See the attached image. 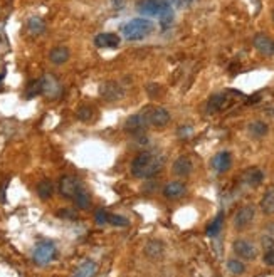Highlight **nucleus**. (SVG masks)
<instances>
[{
    "label": "nucleus",
    "instance_id": "nucleus-1",
    "mask_svg": "<svg viewBox=\"0 0 274 277\" xmlns=\"http://www.w3.org/2000/svg\"><path fill=\"white\" fill-rule=\"evenodd\" d=\"M165 158L153 151H142L131 161V175L136 178H151L163 170Z\"/></svg>",
    "mask_w": 274,
    "mask_h": 277
},
{
    "label": "nucleus",
    "instance_id": "nucleus-2",
    "mask_svg": "<svg viewBox=\"0 0 274 277\" xmlns=\"http://www.w3.org/2000/svg\"><path fill=\"white\" fill-rule=\"evenodd\" d=\"M155 29V24L150 19H131L126 24L121 25V32H123L125 39L128 40H142L145 37H148Z\"/></svg>",
    "mask_w": 274,
    "mask_h": 277
},
{
    "label": "nucleus",
    "instance_id": "nucleus-3",
    "mask_svg": "<svg viewBox=\"0 0 274 277\" xmlns=\"http://www.w3.org/2000/svg\"><path fill=\"white\" fill-rule=\"evenodd\" d=\"M56 256H58L56 245L52 244V242L45 240V242H39V244L36 245L32 259L37 265H47L49 262H52V260L56 259Z\"/></svg>",
    "mask_w": 274,
    "mask_h": 277
},
{
    "label": "nucleus",
    "instance_id": "nucleus-4",
    "mask_svg": "<svg viewBox=\"0 0 274 277\" xmlns=\"http://www.w3.org/2000/svg\"><path fill=\"white\" fill-rule=\"evenodd\" d=\"M143 115L148 121V126L163 128L170 123V113L165 108H160V106H151V108L143 109Z\"/></svg>",
    "mask_w": 274,
    "mask_h": 277
},
{
    "label": "nucleus",
    "instance_id": "nucleus-5",
    "mask_svg": "<svg viewBox=\"0 0 274 277\" xmlns=\"http://www.w3.org/2000/svg\"><path fill=\"white\" fill-rule=\"evenodd\" d=\"M83 188V183L78 177H72V175H64L61 177L59 180V193L61 197L67 200H72L76 197V193Z\"/></svg>",
    "mask_w": 274,
    "mask_h": 277
},
{
    "label": "nucleus",
    "instance_id": "nucleus-6",
    "mask_svg": "<svg viewBox=\"0 0 274 277\" xmlns=\"http://www.w3.org/2000/svg\"><path fill=\"white\" fill-rule=\"evenodd\" d=\"M41 81H42V96L47 99L56 101L63 96V86L58 81V78H54L52 74H45L44 78H41Z\"/></svg>",
    "mask_w": 274,
    "mask_h": 277
},
{
    "label": "nucleus",
    "instance_id": "nucleus-7",
    "mask_svg": "<svg viewBox=\"0 0 274 277\" xmlns=\"http://www.w3.org/2000/svg\"><path fill=\"white\" fill-rule=\"evenodd\" d=\"M100 96L108 102H115L125 96V89L116 81H105L100 84Z\"/></svg>",
    "mask_w": 274,
    "mask_h": 277
},
{
    "label": "nucleus",
    "instance_id": "nucleus-8",
    "mask_svg": "<svg viewBox=\"0 0 274 277\" xmlns=\"http://www.w3.org/2000/svg\"><path fill=\"white\" fill-rule=\"evenodd\" d=\"M148 128V121L145 118L143 111H140L138 115H133L125 121V131L130 135H142V133Z\"/></svg>",
    "mask_w": 274,
    "mask_h": 277
},
{
    "label": "nucleus",
    "instance_id": "nucleus-9",
    "mask_svg": "<svg viewBox=\"0 0 274 277\" xmlns=\"http://www.w3.org/2000/svg\"><path fill=\"white\" fill-rule=\"evenodd\" d=\"M232 247H234L235 256L241 257V259H244V260H253L257 257V250L254 247V244H251L249 240H244V238L235 240Z\"/></svg>",
    "mask_w": 274,
    "mask_h": 277
},
{
    "label": "nucleus",
    "instance_id": "nucleus-10",
    "mask_svg": "<svg viewBox=\"0 0 274 277\" xmlns=\"http://www.w3.org/2000/svg\"><path fill=\"white\" fill-rule=\"evenodd\" d=\"M254 214H256V210H254L253 205H244V207L239 208V210L235 212V215H234L235 229H246V227L253 222Z\"/></svg>",
    "mask_w": 274,
    "mask_h": 277
},
{
    "label": "nucleus",
    "instance_id": "nucleus-11",
    "mask_svg": "<svg viewBox=\"0 0 274 277\" xmlns=\"http://www.w3.org/2000/svg\"><path fill=\"white\" fill-rule=\"evenodd\" d=\"M120 36L115 32H103L94 37V45L100 49H116L120 47Z\"/></svg>",
    "mask_w": 274,
    "mask_h": 277
},
{
    "label": "nucleus",
    "instance_id": "nucleus-12",
    "mask_svg": "<svg viewBox=\"0 0 274 277\" xmlns=\"http://www.w3.org/2000/svg\"><path fill=\"white\" fill-rule=\"evenodd\" d=\"M167 7V2L163 0H142L138 3V12L142 15H160L162 10Z\"/></svg>",
    "mask_w": 274,
    "mask_h": 277
},
{
    "label": "nucleus",
    "instance_id": "nucleus-13",
    "mask_svg": "<svg viewBox=\"0 0 274 277\" xmlns=\"http://www.w3.org/2000/svg\"><path fill=\"white\" fill-rule=\"evenodd\" d=\"M211 166L215 170L217 173H226L229 172V168L232 166V157L229 151H220L217 153L214 158L211 160Z\"/></svg>",
    "mask_w": 274,
    "mask_h": 277
},
{
    "label": "nucleus",
    "instance_id": "nucleus-14",
    "mask_svg": "<svg viewBox=\"0 0 274 277\" xmlns=\"http://www.w3.org/2000/svg\"><path fill=\"white\" fill-rule=\"evenodd\" d=\"M231 106V98L227 96L226 93H220V94H214V96L209 99L207 102V113L214 115V113H219L222 109L229 108Z\"/></svg>",
    "mask_w": 274,
    "mask_h": 277
},
{
    "label": "nucleus",
    "instance_id": "nucleus-15",
    "mask_svg": "<svg viewBox=\"0 0 274 277\" xmlns=\"http://www.w3.org/2000/svg\"><path fill=\"white\" fill-rule=\"evenodd\" d=\"M187 193V187L182 181H170L163 188V197L169 200H178Z\"/></svg>",
    "mask_w": 274,
    "mask_h": 277
},
{
    "label": "nucleus",
    "instance_id": "nucleus-16",
    "mask_svg": "<svg viewBox=\"0 0 274 277\" xmlns=\"http://www.w3.org/2000/svg\"><path fill=\"white\" fill-rule=\"evenodd\" d=\"M262 180H264V173L257 166H251V168H247L242 173V181H244L247 187H259Z\"/></svg>",
    "mask_w": 274,
    "mask_h": 277
},
{
    "label": "nucleus",
    "instance_id": "nucleus-17",
    "mask_svg": "<svg viewBox=\"0 0 274 277\" xmlns=\"http://www.w3.org/2000/svg\"><path fill=\"white\" fill-rule=\"evenodd\" d=\"M71 58V51L66 45H56L54 49H51L49 52V60H51L54 66H63L66 64Z\"/></svg>",
    "mask_w": 274,
    "mask_h": 277
},
{
    "label": "nucleus",
    "instance_id": "nucleus-18",
    "mask_svg": "<svg viewBox=\"0 0 274 277\" xmlns=\"http://www.w3.org/2000/svg\"><path fill=\"white\" fill-rule=\"evenodd\" d=\"M273 40L269 39L268 36H264V34H257L256 37H254V47L257 49V51L261 52V54L264 56H271L274 54L273 52Z\"/></svg>",
    "mask_w": 274,
    "mask_h": 277
},
{
    "label": "nucleus",
    "instance_id": "nucleus-19",
    "mask_svg": "<svg viewBox=\"0 0 274 277\" xmlns=\"http://www.w3.org/2000/svg\"><path fill=\"white\" fill-rule=\"evenodd\" d=\"M173 173L177 177H189L192 173V161L187 157L177 158L173 163Z\"/></svg>",
    "mask_w": 274,
    "mask_h": 277
},
{
    "label": "nucleus",
    "instance_id": "nucleus-20",
    "mask_svg": "<svg viewBox=\"0 0 274 277\" xmlns=\"http://www.w3.org/2000/svg\"><path fill=\"white\" fill-rule=\"evenodd\" d=\"M36 192H37V195H39L41 200H49L52 195H54V185H52L51 180L44 178V180H41L39 183H37Z\"/></svg>",
    "mask_w": 274,
    "mask_h": 277
},
{
    "label": "nucleus",
    "instance_id": "nucleus-21",
    "mask_svg": "<svg viewBox=\"0 0 274 277\" xmlns=\"http://www.w3.org/2000/svg\"><path fill=\"white\" fill-rule=\"evenodd\" d=\"M96 269H98V265L94 260H84V262L74 271L72 277H93L96 274Z\"/></svg>",
    "mask_w": 274,
    "mask_h": 277
},
{
    "label": "nucleus",
    "instance_id": "nucleus-22",
    "mask_svg": "<svg viewBox=\"0 0 274 277\" xmlns=\"http://www.w3.org/2000/svg\"><path fill=\"white\" fill-rule=\"evenodd\" d=\"M27 30L32 36H42L45 32V22L41 17H30L27 20Z\"/></svg>",
    "mask_w": 274,
    "mask_h": 277
},
{
    "label": "nucleus",
    "instance_id": "nucleus-23",
    "mask_svg": "<svg viewBox=\"0 0 274 277\" xmlns=\"http://www.w3.org/2000/svg\"><path fill=\"white\" fill-rule=\"evenodd\" d=\"M145 254H147L150 259H158L163 254V244L160 240H150L145 245Z\"/></svg>",
    "mask_w": 274,
    "mask_h": 277
},
{
    "label": "nucleus",
    "instance_id": "nucleus-24",
    "mask_svg": "<svg viewBox=\"0 0 274 277\" xmlns=\"http://www.w3.org/2000/svg\"><path fill=\"white\" fill-rule=\"evenodd\" d=\"M72 202L76 203V207L78 208H81V210H87V208L91 207V197L84 188H81L78 193H76V197L72 198Z\"/></svg>",
    "mask_w": 274,
    "mask_h": 277
},
{
    "label": "nucleus",
    "instance_id": "nucleus-25",
    "mask_svg": "<svg viewBox=\"0 0 274 277\" xmlns=\"http://www.w3.org/2000/svg\"><path fill=\"white\" fill-rule=\"evenodd\" d=\"M261 208L266 215H274V190H268L261 200Z\"/></svg>",
    "mask_w": 274,
    "mask_h": 277
},
{
    "label": "nucleus",
    "instance_id": "nucleus-26",
    "mask_svg": "<svg viewBox=\"0 0 274 277\" xmlns=\"http://www.w3.org/2000/svg\"><path fill=\"white\" fill-rule=\"evenodd\" d=\"M41 94H42V81H41V79L30 81L27 84V88H25V98H27V99H32V98L41 96Z\"/></svg>",
    "mask_w": 274,
    "mask_h": 277
},
{
    "label": "nucleus",
    "instance_id": "nucleus-27",
    "mask_svg": "<svg viewBox=\"0 0 274 277\" xmlns=\"http://www.w3.org/2000/svg\"><path fill=\"white\" fill-rule=\"evenodd\" d=\"M269 131L268 124L262 123V121H254V123L249 124V133L253 136H256V138H262V136H266Z\"/></svg>",
    "mask_w": 274,
    "mask_h": 277
},
{
    "label": "nucleus",
    "instance_id": "nucleus-28",
    "mask_svg": "<svg viewBox=\"0 0 274 277\" xmlns=\"http://www.w3.org/2000/svg\"><path fill=\"white\" fill-rule=\"evenodd\" d=\"M222 223H224V212H219V214H217V217L212 220L211 225L207 227V235H209V237H215V235L220 232V229H222Z\"/></svg>",
    "mask_w": 274,
    "mask_h": 277
},
{
    "label": "nucleus",
    "instance_id": "nucleus-29",
    "mask_svg": "<svg viewBox=\"0 0 274 277\" xmlns=\"http://www.w3.org/2000/svg\"><path fill=\"white\" fill-rule=\"evenodd\" d=\"M158 17H160V24H162L163 29L170 27V25H172V22H173V10H172V7L167 3V7L162 10V14H160Z\"/></svg>",
    "mask_w": 274,
    "mask_h": 277
},
{
    "label": "nucleus",
    "instance_id": "nucleus-30",
    "mask_svg": "<svg viewBox=\"0 0 274 277\" xmlns=\"http://www.w3.org/2000/svg\"><path fill=\"white\" fill-rule=\"evenodd\" d=\"M94 116V108L89 104H83L79 106L78 109V119L79 121H84V123H87V121H91Z\"/></svg>",
    "mask_w": 274,
    "mask_h": 277
},
{
    "label": "nucleus",
    "instance_id": "nucleus-31",
    "mask_svg": "<svg viewBox=\"0 0 274 277\" xmlns=\"http://www.w3.org/2000/svg\"><path fill=\"white\" fill-rule=\"evenodd\" d=\"M227 269H229L232 274L239 276V274H242V272L246 271V265L242 264L241 260H237V259H229V260H227Z\"/></svg>",
    "mask_w": 274,
    "mask_h": 277
},
{
    "label": "nucleus",
    "instance_id": "nucleus-32",
    "mask_svg": "<svg viewBox=\"0 0 274 277\" xmlns=\"http://www.w3.org/2000/svg\"><path fill=\"white\" fill-rule=\"evenodd\" d=\"M108 223H111V225H115V227H128L130 225V220H128L126 217H123V215L109 214Z\"/></svg>",
    "mask_w": 274,
    "mask_h": 277
},
{
    "label": "nucleus",
    "instance_id": "nucleus-33",
    "mask_svg": "<svg viewBox=\"0 0 274 277\" xmlns=\"http://www.w3.org/2000/svg\"><path fill=\"white\" fill-rule=\"evenodd\" d=\"M108 217H109V214L105 210V208H100V210H96V214H94V220H96L98 225L108 223Z\"/></svg>",
    "mask_w": 274,
    "mask_h": 277
},
{
    "label": "nucleus",
    "instance_id": "nucleus-34",
    "mask_svg": "<svg viewBox=\"0 0 274 277\" xmlns=\"http://www.w3.org/2000/svg\"><path fill=\"white\" fill-rule=\"evenodd\" d=\"M58 217L66 218V220H78V214H76V210H72V208H64V210L58 212Z\"/></svg>",
    "mask_w": 274,
    "mask_h": 277
},
{
    "label": "nucleus",
    "instance_id": "nucleus-35",
    "mask_svg": "<svg viewBox=\"0 0 274 277\" xmlns=\"http://www.w3.org/2000/svg\"><path fill=\"white\" fill-rule=\"evenodd\" d=\"M264 262L268 265H271V267H274V249L273 250H268L264 256Z\"/></svg>",
    "mask_w": 274,
    "mask_h": 277
},
{
    "label": "nucleus",
    "instance_id": "nucleus-36",
    "mask_svg": "<svg viewBox=\"0 0 274 277\" xmlns=\"http://www.w3.org/2000/svg\"><path fill=\"white\" fill-rule=\"evenodd\" d=\"M262 244H264L266 249H269V250H273V247H274V240H271V238H268V237L262 238Z\"/></svg>",
    "mask_w": 274,
    "mask_h": 277
},
{
    "label": "nucleus",
    "instance_id": "nucleus-37",
    "mask_svg": "<svg viewBox=\"0 0 274 277\" xmlns=\"http://www.w3.org/2000/svg\"><path fill=\"white\" fill-rule=\"evenodd\" d=\"M190 133H192V128H189V126H182L180 130H178V135L180 136H185V135H190Z\"/></svg>",
    "mask_w": 274,
    "mask_h": 277
},
{
    "label": "nucleus",
    "instance_id": "nucleus-38",
    "mask_svg": "<svg viewBox=\"0 0 274 277\" xmlns=\"http://www.w3.org/2000/svg\"><path fill=\"white\" fill-rule=\"evenodd\" d=\"M3 76H5V73H0V81L3 79Z\"/></svg>",
    "mask_w": 274,
    "mask_h": 277
},
{
    "label": "nucleus",
    "instance_id": "nucleus-39",
    "mask_svg": "<svg viewBox=\"0 0 274 277\" xmlns=\"http://www.w3.org/2000/svg\"><path fill=\"white\" fill-rule=\"evenodd\" d=\"M273 52H274V44H273Z\"/></svg>",
    "mask_w": 274,
    "mask_h": 277
},
{
    "label": "nucleus",
    "instance_id": "nucleus-40",
    "mask_svg": "<svg viewBox=\"0 0 274 277\" xmlns=\"http://www.w3.org/2000/svg\"><path fill=\"white\" fill-rule=\"evenodd\" d=\"M273 19H274V12H273Z\"/></svg>",
    "mask_w": 274,
    "mask_h": 277
}]
</instances>
